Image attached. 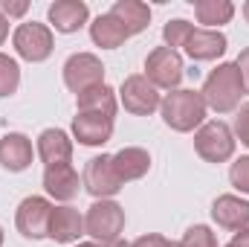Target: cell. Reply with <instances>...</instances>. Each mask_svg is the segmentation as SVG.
<instances>
[{"instance_id":"cell-21","label":"cell","mask_w":249,"mask_h":247,"mask_svg":"<svg viewBox=\"0 0 249 247\" xmlns=\"http://www.w3.org/2000/svg\"><path fill=\"white\" fill-rule=\"evenodd\" d=\"M110 15L127 29V35H139L151 23V9L142 0H116L113 9H110Z\"/></svg>"},{"instance_id":"cell-7","label":"cell","mask_w":249,"mask_h":247,"mask_svg":"<svg viewBox=\"0 0 249 247\" xmlns=\"http://www.w3.org/2000/svg\"><path fill=\"white\" fill-rule=\"evenodd\" d=\"M50 218H53V204L41 195H29L20 201L18 212H15V224H18V233L23 239H47L50 233Z\"/></svg>"},{"instance_id":"cell-37","label":"cell","mask_w":249,"mask_h":247,"mask_svg":"<svg viewBox=\"0 0 249 247\" xmlns=\"http://www.w3.org/2000/svg\"><path fill=\"white\" fill-rule=\"evenodd\" d=\"M78 247H102V245H96V242H87V245H78Z\"/></svg>"},{"instance_id":"cell-24","label":"cell","mask_w":249,"mask_h":247,"mask_svg":"<svg viewBox=\"0 0 249 247\" xmlns=\"http://www.w3.org/2000/svg\"><path fill=\"white\" fill-rule=\"evenodd\" d=\"M18 87H20V67L12 56L0 53V99L18 93Z\"/></svg>"},{"instance_id":"cell-33","label":"cell","mask_w":249,"mask_h":247,"mask_svg":"<svg viewBox=\"0 0 249 247\" xmlns=\"http://www.w3.org/2000/svg\"><path fill=\"white\" fill-rule=\"evenodd\" d=\"M9 38V18L0 12V47H3V41Z\"/></svg>"},{"instance_id":"cell-14","label":"cell","mask_w":249,"mask_h":247,"mask_svg":"<svg viewBox=\"0 0 249 247\" xmlns=\"http://www.w3.org/2000/svg\"><path fill=\"white\" fill-rule=\"evenodd\" d=\"M35 157V148H32V140L20 131H9L3 140H0V166L9 169V172H23L29 169Z\"/></svg>"},{"instance_id":"cell-32","label":"cell","mask_w":249,"mask_h":247,"mask_svg":"<svg viewBox=\"0 0 249 247\" xmlns=\"http://www.w3.org/2000/svg\"><path fill=\"white\" fill-rule=\"evenodd\" d=\"M229 247H249V227L241 230V233H235L232 242H229Z\"/></svg>"},{"instance_id":"cell-23","label":"cell","mask_w":249,"mask_h":247,"mask_svg":"<svg viewBox=\"0 0 249 247\" xmlns=\"http://www.w3.org/2000/svg\"><path fill=\"white\" fill-rule=\"evenodd\" d=\"M194 18L206 29H217L235 18V6L229 0H194Z\"/></svg>"},{"instance_id":"cell-10","label":"cell","mask_w":249,"mask_h":247,"mask_svg":"<svg viewBox=\"0 0 249 247\" xmlns=\"http://www.w3.org/2000/svg\"><path fill=\"white\" fill-rule=\"evenodd\" d=\"M119 99H122L124 111L133 114V117H151V114L162 105L160 90H157L142 73H133V76L124 79L122 87H119Z\"/></svg>"},{"instance_id":"cell-29","label":"cell","mask_w":249,"mask_h":247,"mask_svg":"<svg viewBox=\"0 0 249 247\" xmlns=\"http://www.w3.org/2000/svg\"><path fill=\"white\" fill-rule=\"evenodd\" d=\"M0 12L6 18H23L29 12V3L26 0H0Z\"/></svg>"},{"instance_id":"cell-31","label":"cell","mask_w":249,"mask_h":247,"mask_svg":"<svg viewBox=\"0 0 249 247\" xmlns=\"http://www.w3.org/2000/svg\"><path fill=\"white\" fill-rule=\"evenodd\" d=\"M162 245H165V236H160V233H148V236H139L130 247H162Z\"/></svg>"},{"instance_id":"cell-30","label":"cell","mask_w":249,"mask_h":247,"mask_svg":"<svg viewBox=\"0 0 249 247\" xmlns=\"http://www.w3.org/2000/svg\"><path fill=\"white\" fill-rule=\"evenodd\" d=\"M235 67H238V73H241V84H244V93L249 96V47H247V50H241V56H238Z\"/></svg>"},{"instance_id":"cell-13","label":"cell","mask_w":249,"mask_h":247,"mask_svg":"<svg viewBox=\"0 0 249 247\" xmlns=\"http://www.w3.org/2000/svg\"><path fill=\"white\" fill-rule=\"evenodd\" d=\"M35 151H38V157L44 160L47 169L50 166H67L72 160V140L61 128H47V131H41Z\"/></svg>"},{"instance_id":"cell-17","label":"cell","mask_w":249,"mask_h":247,"mask_svg":"<svg viewBox=\"0 0 249 247\" xmlns=\"http://www.w3.org/2000/svg\"><path fill=\"white\" fill-rule=\"evenodd\" d=\"M72 134L81 145H105L113 137V117L105 114H75Z\"/></svg>"},{"instance_id":"cell-28","label":"cell","mask_w":249,"mask_h":247,"mask_svg":"<svg viewBox=\"0 0 249 247\" xmlns=\"http://www.w3.org/2000/svg\"><path fill=\"white\" fill-rule=\"evenodd\" d=\"M244 145L249 148V105H241L238 108V117H235V131H232Z\"/></svg>"},{"instance_id":"cell-2","label":"cell","mask_w":249,"mask_h":247,"mask_svg":"<svg viewBox=\"0 0 249 247\" xmlns=\"http://www.w3.org/2000/svg\"><path fill=\"white\" fill-rule=\"evenodd\" d=\"M160 111H162V123L171 131L188 134V131H194V128H200L206 123L209 108H206V99H203L200 90H180L177 87L162 99Z\"/></svg>"},{"instance_id":"cell-38","label":"cell","mask_w":249,"mask_h":247,"mask_svg":"<svg viewBox=\"0 0 249 247\" xmlns=\"http://www.w3.org/2000/svg\"><path fill=\"white\" fill-rule=\"evenodd\" d=\"M0 247H3V227H0Z\"/></svg>"},{"instance_id":"cell-9","label":"cell","mask_w":249,"mask_h":247,"mask_svg":"<svg viewBox=\"0 0 249 247\" xmlns=\"http://www.w3.org/2000/svg\"><path fill=\"white\" fill-rule=\"evenodd\" d=\"M84 189L96 198V201H110L119 189L122 181L113 169V154H99V157H90L87 166H84V178H81Z\"/></svg>"},{"instance_id":"cell-8","label":"cell","mask_w":249,"mask_h":247,"mask_svg":"<svg viewBox=\"0 0 249 247\" xmlns=\"http://www.w3.org/2000/svg\"><path fill=\"white\" fill-rule=\"evenodd\" d=\"M64 84L75 96H81L84 90L105 84V64L93 53H75L64 62Z\"/></svg>"},{"instance_id":"cell-6","label":"cell","mask_w":249,"mask_h":247,"mask_svg":"<svg viewBox=\"0 0 249 247\" xmlns=\"http://www.w3.org/2000/svg\"><path fill=\"white\" fill-rule=\"evenodd\" d=\"M145 79L157 90H177L183 82V59L171 47H157L145 59Z\"/></svg>"},{"instance_id":"cell-12","label":"cell","mask_w":249,"mask_h":247,"mask_svg":"<svg viewBox=\"0 0 249 247\" xmlns=\"http://www.w3.org/2000/svg\"><path fill=\"white\" fill-rule=\"evenodd\" d=\"M226 47H229V41L220 29H194L183 50L188 53L191 62H214L226 53Z\"/></svg>"},{"instance_id":"cell-4","label":"cell","mask_w":249,"mask_h":247,"mask_svg":"<svg viewBox=\"0 0 249 247\" xmlns=\"http://www.w3.org/2000/svg\"><path fill=\"white\" fill-rule=\"evenodd\" d=\"M235 134L232 128L220 120L203 123L194 134V151L206 160V163H226L235 154Z\"/></svg>"},{"instance_id":"cell-20","label":"cell","mask_w":249,"mask_h":247,"mask_svg":"<svg viewBox=\"0 0 249 247\" xmlns=\"http://www.w3.org/2000/svg\"><path fill=\"white\" fill-rule=\"evenodd\" d=\"M90 38H93V44L102 47V50H116V47H122L130 35H127V29H124L110 12H105V15H99V18L90 23Z\"/></svg>"},{"instance_id":"cell-26","label":"cell","mask_w":249,"mask_h":247,"mask_svg":"<svg viewBox=\"0 0 249 247\" xmlns=\"http://www.w3.org/2000/svg\"><path fill=\"white\" fill-rule=\"evenodd\" d=\"M183 247H217V236L206 224H194L183 233Z\"/></svg>"},{"instance_id":"cell-25","label":"cell","mask_w":249,"mask_h":247,"mask_svg":"<svg viewBox=\"0 0 249 247\" xmlns=\"http://www.w3.org/2000/svg\"><path fill=\"white\" fill-rule=\"evenodd\" d=\"M194 32V23H188L183 18H177V21H168L165 26H162V38H165V47H171V50H177V47H186L188 35Z\"/></svg>"},{"instance_id":"cell-5","label":"cell","mask_w":249,"mask_h":247,"mask_svg":"<svg viewBox=\"0 0 249 247\" xmlns=\"http://www.w3.org/2000/svg\"><path fill=\"white\" fill-rule=\"evenodd\" d=\"M12 44H15V53L23 59V62L41 64L47 62L55 50V38H53V29L47 23H38V21H26L15 29L12 35Z\"/></svg>"},{"instance_id":"cell-19","label":"cell","mask_w":249,"mask_h":247,"mask_svg":"<svg viewBox=\"0 0 249 247\" xmlns=\"http://www.w3.org/2000/svg\"><path fill=\"white\" fill-rule=\"evenodd\" d=\"M113 169H116V175H119L122 184L139 181L151 169V154L145 148H139V145H127V148L113 154Z\"/></svg>"},{"instance_id":"cell-36","label":"cell","mask_w":249,"mask_h":247,"mask_svg":"<svg viewBox=\"0 0 249 247\" xmlns=\"http://www.w3.org/2000/svg\"><path fill=\"white\" fill-rule=\"evenodd\" d=\"M244 18H247V23H249V0L244 3Z\"/></svg>"},{"instance_id":"cell-22","label":"cell","mask_w":249,"mask_h":247,"mask_svg":"<svg viewBox=\"0 0 249 247\" xmlns=\"http://www.w3.org/2000/svg\"><path fill=\"white\" fill-rule=\"evenodd\" d=\"M78 114H105L116 117V90L110 84L90 87L78 96Z\"/></svg>"},{"instance_id":"cell-35","label":"cell","mask_w":249,"mask_h":247,"mask_svg":"<svg viewBox=\"0 0 249 247\" xmlns=\"http://www.w3.org/2000/svg\"><path fill=\"white\" fill-rule=\"evenodd\" d=\"M162 247H183V242H171V239H165V245Z\"/></svg>"},{"instance_id":"cell-27","label":"cell","mask_w":249,"mask_h":247,"mask_svg":"<svg viewBox=\"0 0 249 247\" xmlns=\"http://www.w3.org/2000/svg\"><path fill=\"white\" fill-rule=\"evenodd\" d=\"M229 181L235 189H241L244 195H249V157H238L229 169Z\"/></svg>"},{"instance_id":"cell-15","label":"cell","mask_w":249,"mask_h":247,"mask_svg":"<svg viewBox=\"0 0 249 247\" xmlns=\"http://www.w3.org/2000/svg\"><path fill=\"white\" fill-rule=\"evenodd\" d=\"M47 18H50V23H53L55 32L70 35V32H78V29L87 23L90 9H87L84 0H55V3L50 6Z\"/></svg>"},{"instance_id":"cell-16","label":"cell","mask_w":249,"mask_h":247,"mask_svg":"<svg viewBox=\"0 0 249 247\" xmlns=\"http://www.w3.org/2000/svg\"><path fill=\"white\" fill-rule=\"evenodd\" d=\"M78 236H84V215H81L75 206H70V204L53 206V218H50V233H47V239H53V242H58V245H70V242H75Z\"/></svg>"},{"instance_id":"cell-18","label":"cell","mask_w":249,"mask_h":247,"mask_svg":"<svg viewBox=\"0 0 249 247\" xmlns=\"http://www.w3.org/2000/svg\"><path fill=\"white\" fill-rule=\"evenodd\" d=\"M81 186H84V184H81L78 172L72 169V163L44 169V189H47V195H50V198H55V201H61V204H70V201L78 195V189H81Z\"/></svg>"},{"instance_id":"cell-34","label":"cell","mask_w":249,"mask_h":247,"mask_svg":"<svg viewBox=\"0 0 249 247\" xmlns=\"http://www.w3.org/2000/svg\"><path fill=\"white\" fill-rule=\"evenodd\" d=\"M102 247H130L127 242H122V239H116V242H110V245H102Z\"/></svg>"},{"instance_id":"cell-3","label":"cell","mask_w":249,"mask_h":247,"mask_svg":"<svg viewBox=\"0 0 249 247\" xmlns=\"http://www.w3.org/2000/svg\"><path fill=\"white\" fill-rule=\"evenodd\" d=\"M124 230V209L116 201H96L84 215V233L96 245H110Z\"/></svg>"},{"instance_id":"cell-1","label":"cell","mask_w":249,"mask_h":247,"mask_svg":"<svg viewBox=\"0 0 249 247\" xmlns=\"http://www.w3.org/2000/svg\"><path fill=\"white\" fill-rule=\"evenodd\" d=\"M203 99H206V108H212L214 114H232L241 108V96L244 93V84H241V73L235 64H217L206 82H203Z\"/></svg>"},{"instance_id":"cell-11","label":"cell","mask_w":249,"mask_h":247,"mask_svg":"<svg viewBox=\"0 0 249 247\" xmlns=\"http://www.w3.org/2000/svg\"><path fill=\"white\" fill-rule=\"evenodd\" d=\"M212 218H214L217 227L241 233V230L249 227V201L238 198V195H220L212 204Z\"/></svg>"}]
</instances>
